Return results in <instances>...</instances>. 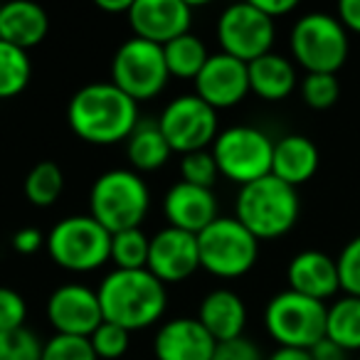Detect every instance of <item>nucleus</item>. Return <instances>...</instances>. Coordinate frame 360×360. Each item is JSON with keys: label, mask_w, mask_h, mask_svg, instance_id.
<instances>
[{"label": "nucleus", "mask_w": 360, "mask_h": 360, "mask_svg": "<svg viewBox=\"0 0 360 360\" xmlns=\"http://www.w3.org/2000/svg\"><path fill=\"white\" fill-rule=\"evenodd\" d=\"M299 212L301 200L296 188L274 175L240 188L235 200V217L259 242L279 240L291 232L299 222Z\"/></svg>", "instance_id": "3"}, {"label": "nucleus", "mask_w": 360, "mask_h": 360, "mask_svg": "<svg viewBox=\"0 0 360 360\" xmlns=\"http://www.w3.org/2000/svg\"><path fill=\"white\" fill-rule=\"evenodd\" d=\"M89 343L99 360H119L124 358L131 345V330L121 328V326L111 323V321H104L89 335Z\"/></svg>", "instance_id": "30"}, {"label": "nucleus", "mask_w": 360, "mask_h": 360, "mask_svg": "<svg viewBox=\"0 0 360 360\" xmlns=\"http://www.w3.org/2000/svg\"><path fill=\"white\" fill-rule=\"evenodd\" d=\"M163 215L168 220V227L175 230L200 235L205 227H210L217 220V198L215 191L198 188L191 183H175L168 188L163 198Z\"/></svg>", "instance_id": "17"}, {"label": "nucleus", "mask_w": 360, "mask_h": 360, "mask_svg": "<svg viewBox=\"0 0 360 360\" xmlns=\"http://www.w3.org/2000/svg\"><path fill=\"white\" fill-rule=\"evenodd\" d=\"M126 20L134 37L165 47L175 37L191 32L193 8L183 0H134Z\"/></svg>", "instance_id": "15"}, {"label": "nucleus", "mask_w": 360, "mask_h": 360, "mask_svg": "<svg viewBox=\"0 0 360 360\" xmlns=\"http://www.w3.org/2000/svg\"><path fill=\"white\" fill-rule=\"evenodd\" d=\"M42 340L30 328L0 333V360H42Z\"/></svg>", "instance_id": "33"}, {"label": "nucleus", "mask_w": 360, "mask_h": 360, "mask_svg": "<svg viewBox=\"0 0 360 360\" xmlns=\"http://www.w3.org/2000/svg\"><path fill=\"white\" fill-rule=\"evenodd\" d=\"M170 155L173 150H170L163 131L158 129V121H141L126 141V158L131 163V170L136 173H153V170L163 168Z\"/></svg>", "instance_id": "24"}, {"label": "nucleus", "mask_w": 360, "mask_h": 360, "mask_svg": "<svg viewBox=\"0 0 360 360\" xmlns=\"http://www.w3.org/2000/svg\"><path fill=\"white\" fill-rule=\"evenodd\" d=\"M146 269L163 284H180L200 269L198 237L191 232L163 227L150 237V252Z\"/></svg>", "instance_id": "14"}, {"label": "nucleus", "mask_w": 360, "mask_h": 360, "mask_svg": "<svg viewBox=\"0 0 360 360\" xmlns=\"http://www.w3.org/2000/svg\"><path fill=\"white\" fill-rule=\"evenodd\" d=\"M266 360H311V353L304 348H276Z\"/></svg>", "instance_id": "43"}, {"label": "nucleus", "mask_w": 360, "mask_h": 360, "mask_svg": "<svg viewBox=\"0 0 360 360\" xmlns=\"http://www.w3.org/2000/svg\"><path fill=\"white\" fill-rule=\"evenodd\" d=\"M250 91L264 101H284L296 89V70L284 55H269L250 62Z\"/></svg>", "instance_id": "23"}, {"label": "nucleus", "mask_w": 360, "mask_h": 360, "mask_svg": "<svg viewBox=\"0 0 360 360\" xmlns=\"http://www.w3.org/2000/svg\"><path fill=\"white\" fill-rule=\"evenodd\" d=\"M195 319L215 338V343H225V340L242 338L247 326V306L237 291L222 286V289L207 291Z\"/></svg>", "instance_id": "20"}, {"label": "nucleus", "mask_w": 360, "mask_h": 360, "mask_svg": "<svg viewBox=\"0 0 360 360\" xmlns=\"http://www.w3.org/2000/svg\"><path fill=\"white\" fill-rule=\"evenodd\" d=\"M155 121H158V129L163 131L170 150L180 155L207 150V146L215 143L217 134H220L217 111L207 106L198 94L175 96L163 106Z\"/></svg>", "instance_id": "11"}, {"label": "nucleus", "mask_w": 360, "mask_h": 360, "mask_svg": "<svg viewBox=\"0 0 360 360\" xmlns=\"http://www.w3.org/2000/svg\"><path fill=\"white\" fill-rule=\"evenodd\" d=\"M321 163L319 148L311 139L301 134H289L274 141V160H271V175L284 180L286 186L299 188L309 183L316 175Z\"/></svg>", "instance_id": "21"}, {"label": "nucleus", "mask_w": 360, "mask_h": 360, "mask_svg": "<svg viewBox=\"0 0 360 360\" xmlns=\"http://www.w3.org/2000/svg\"><path fill=\"white\" fill-rule=\"evenodd\" d=\"M358 360H360V358H358Z\"/></svg>", "instance_id": "44"}, {"label": "nucleus", "mask_w": 360, "mask_h": 360, "mask_svg": "<svg viewBox=\"0 0 360 360\" xmlns=\"http://www.w3.org/2000/svg\"><path fill=\"white\" fill-rule=\"evenodd\" d=\"M335 264H338L340 289L345 291V296L360 299V235L353 237L340 250V255L335 257Z\"/></svg>", "instance_id": "35"}, {"label": "nucleus", "mask_w": 360, "mask_h": 360, "mask_svg": "<svg viewBox=\"0 0 360 360\" xmlns=\"http://www.w3.org/2000/svg\"><path fill=\"white\" fill-rule=\"evenodd\" d=\"M45 314L55 333L62 335L89 338L104 323V314H101L96 291L86 284H77V281L62 284L52 291L50 299H47Z\"/></svg>", "instance_id": "13"}, {"label": "nucleus", "mask_w": 360, "mask_h": 360, "mask_svg": "<svg viewBox=\"0 0 360 360\" xmlns=\"http://www.w3.org/2000/svg\"><path fill=\"white\" fill-rule=\"evenodd\" d=\"M286 281L289 289L309 299L323 301L340 291L338 264L333 257L321 250H304L286 266Z\"/></svg>", "instance_id": "19"}, {"label": "nucleus", "mask_w": 360, "mask_h": 360, "mask_svg": "<svg viewBox=\"0 0 360 360\" xmlns=\"http://www.w3.org/2000/svg\"><path fill=\"white\" fill-rule=\"evenodd\" d=\"M252 6L264 13L266 18H271V20H279V18L296 11V0H252Z\"/></svg>", "instance_id": "39"}, {"label": "nucleus", "mask_w": 360, "mask_h": 360, "mask_svg": "<svg viewBox=\"0 0 360 360\" xmlns=\"http://www.w3.org/2000/svg\"><path fill=\"white\" fill-rule=\"evenodd\" d=\"M27 321V304L20 291L11 286H0V333L25 328Z\"/></svg>", "instance_id": "36"}, {"label": "nucleus", "mask_w": 360, "mask_h": 360, "mask_svg": "<svg viewBox=\"0 0 360 360\" xmlns=\"http://www.w3.org/2000/svg\"><path fill=\"white\" fill-rule=\"evenodd\" d=\"M150 252V237L141 227L111 235V262L116 269H146Z\"/></svg>", "instance_id": "29"}, {"label": "nucleus", "mask_w": 360, "mask_h": 360, "mask_svg": "<svg viewBox=\"0 0 360 360\" xmlns=\"http://www.w3.org/2000/svg\"><path fill=\"white\" fill-rule=\"evenodd\" d=\"M212 360H262V350L250 338H235L215 345Z\"/></svg>", "instance_id": "37"}, {"label": "nucleus", "mask_w": 360, "mask_h": 360, "mask_svg": "<svg viewBox=\"0 0 360 360\" xmlns=\"http://www.w3.org/2000/svg\"><path fill=\"white\" fill-rule=\"evenodd\" d=\"M165 65H168L170 77H178V79H193L202 72L205 62L210 60V52H207L205 42L200 40L193 32L175 37L173 42L163 47Z\"/></svg>", "instance_id": "26"}, {"label": "nucleus", "mask_w": 360, "mask_h": 360, "mask_svg": "<svg viewBox=\"0 0 360 360\" xmlns=\"http://www.w3.org/2000/svg\"><path fill=\"white\" fill-rule=\"evenodd\" d=\"M180 175H183V183L212 191L217 178H220V170H217V163L212 158V150H195V153L183 155L180 158Z\"/></svg>", "instance_id": "31"}, {"label": "nucleus", "mask_w": 360, "mask_h": 360, "mask_svg": "<svg viewBox=\"0 0 360 360\" xmlns=\"http://www.w3.org/2000/svg\"><path fill=\"white\" fill-rule=\"evenodd\" d=\"M170 79L163 47L141 37L126 40L111 57V84L141 104L165 89Z\"/></svg>", "instance_id": "10"}, {"label": "nucleus", "mask_w": 360, "mask_h": 360, "mask_svg": "<svg viewBox=\"0 0 360 360\" xmlns=\"http://www.w3.org/2000/svg\"><path fill=\"white\" fill-rule=\"evenodd\" d=\"M72 134L91 146H114L129 141L141 124L139 104L111 82H94L72 94L67 104Z\"/></svg>", "instance_id": "1"}, {"label": "nucleus", "mask_w": 360, "mask_h": 360, "mask_svg": "<svg viewBox=\"0 0 360 360\" xmlns=\"http://www.w3.org/2000/svg\"><path fill=\"white\" fill-rule=\"evenodd\" d=\"M215 338L191 316H175L165 321L153 338L155 360H212Z\"/></svg>", "instance_id": "18"}, {"label": "nucleus", "mask_w": 360, "mask_h": 360, "mask_svg": "<svg viewBox=\"0 0 360 360\" xmlns=\"http://www.w3.org/2000/svg\"><path fill=\"white\" fill-rule=\"evenodd\" d=\"M328 306L286 289L271 296L264 309V328L279 348L311 350L326 338Z\"/></svg>", "instance_id": "8"}, {"label": "nucleus", "mask_w": 360, "mask_h": 360, "mask_svg": "<svg viewBox=\"0 0 360 360\" xmlns=\"http://www.w3.org/2000/svg\"><path fill=\"white\" fill-rule=\"evenodd\" d=\"M215 32L222 52L240 62H247V65L269 55L276 37L274 20L257 11L252 0L227 6L217 18Z\"/></svg>", "instance_id": "12"}, {"label": "nucleus", "mask_w": 360, "mask_h": 360, "mask_svg": "<svg viewBox=\"0 0 360 360\" xmlns=\"http://www.w3.org/2000/svg\"><path fill=\"white\" fill-rule=\"evenodd\" d=\"M289 47L306 75H335L348 60V30L338 15L306 13L291 27Z\"/></svg>", "instance_id": "7"}, {"label": "nucleus", "mask_w": 360, "mask_h": 360, "mask_svg": "<svg viewBox=\"0 0 360 360\" xmlns=\"http://www.w3.org/2000/svg\"><path fill=\"white\" fill-rule=\"evenodd\" d=\"M326 338L338 343L343 350H360V299L340 296L328 306L326 319Z\"/></svg>", "instance_id": "25"}, {"label": "nucleus", "mask_w": 360, "mask_h": 360, "mask_svg": "<svg viewBox=\"0 0 360 360\" xmlns=\"http://www.w3.org/2000/svg\"><path fill=\"white\" fill-rule=\"evenodd\" d=\"M200 269L217 279H240L255 269L259 259V240L232 217H217L198 235Z\"/></svg>", "instance_id": "6"}, {"label": "nucleus", "mask_w": 360, "mask_h": 360, "mask_svg": "<svg viewBox=\"0 0 360 360\" xmlns=\"http://www.w3.org/2000/svg\"><path fill=\"white\" fill-rule=\"evenodd\" d=\"M65 191V173L55 160L32 165L25 178V198L35 207H52Z\"/></svg>", "instance_id": "27"}, {"label": "nucleus", "mask_w": 360, "mask_h": 360, "mask_svg": "<svg viewBox=\"0 0 360 360\" xmlns=\"http://www.w3.org/2000/svg\"><path fill=\"white\" fill-rule=\"evenodd\" d=\"M50 32V18L37 3L15 0L0 6V40L20 50L37 47Z\"/></svg>", "instance_id": "22"}, {"label": "nucleus", "mask_w": 360, "mask_h": 360, "mask_svg": "<svg viewBox=\"0 0 360 360\" xmlns=\"http://www.w3.org/2000/svg\"><path fill=\"white\" fill-rule=\"evenodd\" d=\"M42 360H99L89 338L55 333L42 345Z\"/></svg>", "instance_id": "34"}, {"label": "nucleus", "mask_w": 360, "mask_h": 360, "mask_svg": "<svg viewBox=\"0 0 360 360\" xmlns=\"http://www.w3.org/2000/svg\"><path fill=\"white\" fill-rule=\"evenodd\" d=\"M32 62L30 55L11 42L0 40V99H13L30 84Z\"/></svg>", "instance_id": "28"}, {"label": "nucleus", "mask_w": 360, "mask_h": 360, "mask_svg": "<svg viewBox=\"0 0 360 360\" xmlns=\"http://www.w3.org/2000/svg\"><path fill=\"white\" fill-rule=\"evenodd\" d=\"M45 250L65 271L86 274L111 262V232L91 215H70L47 232Z\"/></svg>", "instance_id": "5"}, {"label": "nucleus", "mask_w": 360, "mask_h": 360, "mask_svg": "<svg viewBox=\"0 0 360 360\" xmlns=\"http://www.w3.org/2000/svg\"><path fill=\"white\" fill-rule=\"evenodd\" d=\"M338 20L343 22L345 30H353L360 35V0H340Z\"/></svg>", "instance_id": "40"}, {"label": "nucleus", "mask_w": 360, "mask_h": 360, "mask_svg": "<svg viewBox=\"0 0 360 360\" xmlns=\"http://www.w3.org/2000/svg\"><path fill=\"white\" fill-rule=\"evenodd\" d=\"M340 96V82L335 75H306L301 82V99L311 109H330Z\"/></svg>", "instance_id": "32"}, {"label": "nucleus", "mask_w": 360, "mask_h": 360, "mask_svg": "<svg viewBox=\"0 0 360 360\" xmlns=\"http://www.w3.org/2000/svg\"><path fill=\"white\" fill-rule=\"evenodd\" d=\"M195 94L215 111L232 109L250 94V67L225 52L210 55L195 77Z\"/></svg>", "instance_id": "16"}, {"label": "nucleus", "mask_w": 360, "mask_h": 360, "mask_svg": "<svg viewBox=\"0 0 360 360\" xmlns=\"http://www.w3.org/2000/svg\"><path fill=\"white\" fill-rule=\"evenodd\" d=\"M134 0H96V8L101 13H111V15H129Z\"/></svg>", "instance_id": "42"}, {"label": "nucleus", "mask_w": 360, "mask_h": 360, "mask_svg": "<svg viewBox=\"0 0 360 360\" xmlns=\"http://www.w3.org/2000/svg\"><path fill=\"white\" fill-rule=\"evenodd\" d=\"M212 158L222 178L245 188L271 175L274 141L257 126H230L217 134Z\"/></svg>", "instance_id": "9"}, {"label": "nucleus", "mask_w": 360, "mask_h": 360, "mask_svg": "<svg viewBox=\"0 0 360 360\" xmlns=\"http://www.w3.org/2000/svg\"><path fill=\"white\" fill-rule=\"evenodd\" d=\"M45 242H47V235H42L37 227H22V230H18L15 235H13L11 245L15 252L30 257V255H35V252H40L42 247H45Z\"/></svg>", "instance_id": "38"}, {"label": "nucleus", "mask_w": 360, "mask_h": 360, "mask_svg": "<svg viewBox=\"0 0 360 360\" xmlns=\"http://www.w3.org/2000/svg\"><path fill=\"white\" fill-rule=\"evenodd\" d=\"M309 353H311V360H348V350H343L330 338L319 340Z\"/></svg>", "instance_id": "41"}, {"label": "nucleus", "mask_w": 360, "mask_h": 360, "mask_svg": "<svg viewBox=\"0 0 360 360\" xmlns=\"http://www.w3.org/2000/svg\"><path fill=\"white\" fill-rule=\"evenodd\" d=\"M104 321L126 330H143L158 323L168 309L165 284L148 269H114L96 289Z\"/></svg>", "instance_id": "2"}, {"label": "nucleus", "mask_w": 360, "mask_h": 360, "mask_svg": "<svg viewBox=\"0 0 360 360\" xmlns=\"http://www.w3.org/2000/svg\"><path fill=\"white\" fill-rule=\"evenodd\" d=\"M150 210V191L141 173L111 168L94 180L89 191V215L111 235L136 230Z\"/></svg>", "instance_id": "4"}]
</instances>
